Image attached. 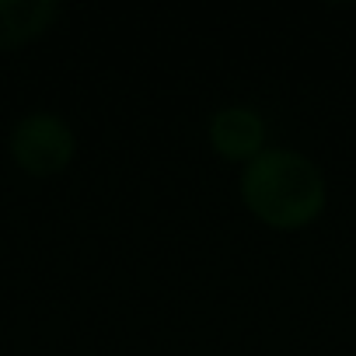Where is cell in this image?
<instances>
[{
    "label": "cell",
    "mask_w": 356,
    "mask_h": 356,
    "mask_svg": "<svg viewBox=\"0 0 356 356\" xmlns=\"http://www.w3.org/2000/svg\"><path fill=\"white\" fill-rule=\"evenodd\" d=\"M8 154L29 178H56L77 157V133L60 112L35 108L11 126Z\"/></svg>",
    "instance_id": "7a4b0ae2"
},
{
    "label": "cell",
    "mask_w": 356,
    "mask_h": 356,
    "mask_svg": "<svg viewBox=\"0 0 356 356\" xmlns=\"http://www.w3.org/2000/svg\"><path fill=\"white\" fill-rule=\"evenodd\" d=\"M207 143L210 150L227 161V164H248L255 161L266 147H269V126L266 115L255 105L245 102H231L220 105L210 119H207Z\"/></svg>",
    "instance_id": "3957f363"
},
{
    "label": "cell",
    "mask_w": 356,
    "mask_h": 356,
    "mask_svg": "<svg viewBox=\"0 0 356 356\" xmlns=\"http://www.w3.org/2000/svg\"><path fill=\"white\" fill-rule=\"evenodd\" d=\"M63 18L56 0H0V49H25L35 39L49 35Z\"/></svg>",
    "instance_id": "277c9868"
},
{
    "label": "cell",
    "mask_w": 356,
    "mask_h": 356,
    "mask_svg": "<svg viewBox=\"0 0 356 356\" xmlns=\"http://www.w3.org/2000/svg\"><path fill=\"white\" fill-rule=\"evenodd\" d=\"M238 196L262 227L293 234L328 210V178L307 154L293 147H266L241 168Z\"/></svg>",
    "instance_id": "6da1fadb"
}]
</instances>
